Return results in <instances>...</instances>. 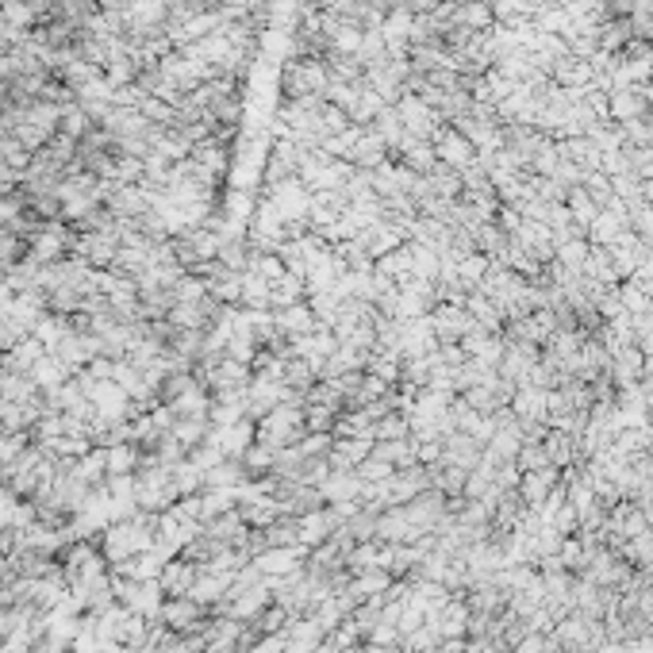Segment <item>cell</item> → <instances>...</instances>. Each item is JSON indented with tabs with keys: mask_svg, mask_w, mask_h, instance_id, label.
<instances>
[{
	"mask_svg": "<svg viewBox=\"0 0 653 653\" xmlns=\"http://www.w3.org/2000/svg\"><path fill=\"white\" fill-rule=\"evenodd\" d=\"M338 531V519L331 515V507H319V511H308V515L296 519V542L304 546V550L311 554L316 546H323L331 534Z\"/></svg>",
	"mask_w": 653,
	"mask_h": 653,
	"instance_id": "6da1fadb",
	"label": "cell"
},
{
	"mask_svg": "<svg viewBox=\"0 0 653 653\" xmlns=\"http://www.w3.org/2000/svg\"><path fill=\"white\" fill-rule=\"evenodd\" d=\"M557 476H562V469H554V465H542V469L519 476V488H515V492H519L523 504L534 511V507H542L546 500H550V492L557 488Z\"/></svg>",
	"mask_w": 653,
	"mask_h": 653,
	"instance_id": "7a4b0ae2",
	"label": "cell"
},
{
	"mask_svg": "<svg viewBox=\"0 0 653 653\" xmlns=\"http://www.w3.org/2000/svg\"><path fill=\"white\" fill-rule=\"evenodd\" d=\"M201 577V573H193V565H185V562H177V565H166L161 569V577H158V585H161V592L166 596H189V588H193V580Z\"/></svg>",
	"mask_w": 653,
	"mask_h": 653,
	"instance_id": "3957f363",
	"label": "cell"
},
{
	"mask_svg": "<svg viewBox=\"0 0 653 653\" xmlns=\"http://www.w3.org/2000/svg\"><path fill=\"white\" fill-rule=\"evenodd\" d=\"M373 442H396V438H412V423H407L404 415H396V412H389V415H381L377 423H373Z\"/></svg>",
	"mask_w": 653,
	"mask_h": 653,
	"instance_id": "277c9868",
	"label": "cell"
},
{
	"mask_svg": "<svg viewBox=\"0 0 653 653\" xmlns=\"http://www.w3.org/2000/svg\"><path fill=\"white\" fill-rule=\"evenodd\" d=\"M273 458H277V450L273 446H265V442H254V446L242 453V465H247V473L250 476H265V473H273Z\"/></svg>",
	"mask_w": 653,
	"mask_h": 653,
	"instance_id": "5b68a950",
	"label": "cell"
}]
</instances>
